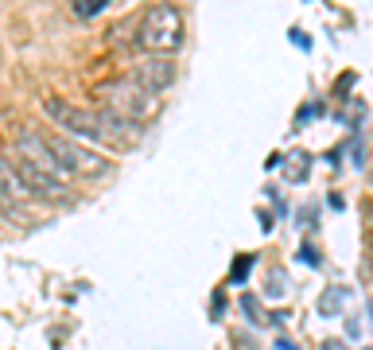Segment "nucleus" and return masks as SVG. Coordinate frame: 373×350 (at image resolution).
Segmentation results:
<instances>
[{"instance_id": "nucleus-1", "label": "nucleus", "mask_w": 373, "mask_h": 350, "mask_svg": "<svg viewBox=\"0 0 373 350\" xmlns=\"http://www.w3.org/2000/svg\"><path fill=\"white\" fill-rule=\"evenodd\" d=\"M136 43L152 55H171L183 43V16L171 4H152L140 16V27H136Z\"/></svg>"}, {"instance_id": "nucleus-2", "label": "nucleus", "mask_w": 373, "mask_h": 350, "mask_svg": "<svg viewBox=\"0 0 373 350\" xmlns=\"http://www.w3.org/2000/svg\"><path fill=\"white\" fill-rule=\"evenodd\" d=\"M43 113H47L63 133L78 136V141H109L105 113H101V109H82V105H70V101H63V98H47L43 101Z\"/></svg>"}, {"instance_id": "nucleus-3", "label": "nucleus", "mask_w": 373, "mask_h": 350, "mask_svg": "<svg viewBox=\"0 0 373 350\" xmlns=\"http://www.w3.org/2000/svg\"><path fill=\"white\" fill-rule=\"evenodd\" d=\"M43 141L51 144V152L58 156V164L67 167V175H101L105 171V160L98 156V152H90V148H82V144L74 141V136H63V133H47Z\"/></svg>"}, {"instance_id": "nucleus-4", "label": "nucleus", "mask_w": 373, "mask_h": 350, "mask_svg": "<svg viewBox=\"0 0 373 350\" xmlns=\"http://www.w3.org/2000/svg\"><path fill=\"white\" fill-rule=\"evenodd\" d=\"M109 109L129 117L133 125H140V121H148V117L159 113V101H156V93H148L144 86L129 82V86H113V90H109Z\"/></svg>"}, {"instance_id": "nucleus-5", "label": "nucleus", "mask_w": 373, "mask_h": 350, "mask_svg": "<svg viewBox=\"0 0 373 350\" xmlns=\"http://www.w3.org/2000/svg\"><path fill=\"white\" fill-rule=\"evenodd\" d=\"M133 82H136V86H144L148 93L167 90V86L175 82V63H171V58H164V55H148V58H140V63L133 67Z\"/></svg>"}, {"instance_id": "nucleus-6", "label": "nucleus", "mask_w": 373, "mask_h": 350, "mask_svg": "<svg viewBox=\"0 0 373 350\" xmlns=\"http://www.w3.org/2000/svg\"><path fill=\"white\" fill-rule=\"evenodd\" d=\"M32 199V187L24 183V175L16 171V164H12V156H4L0 152V202H4V210L20 207V202Z\"/></svg>"}, {"instance_id": "nucleus-7", "label": "nucleus", "mask_w": 373, "mask_h": 350, "mask_svg": "<svg viewBox=\"0 0 373 350\" xmlns=\"http://www.w3.org/2000/svg\"><path fill=\"white\" fill-rule=\"evenodd\" d=\"M109 8V0H74V12L82 20H93L98 12H105Z\"/></svg>"}, {"instance_id": "nucleus-8", "label": "nucleus", "mask_w": 373, "mask_h": 350, "mask_svg": "<svg viewBox=\"0 0 373 350\" xmlns=\"http://www.w3.org/2000/svg\"><path fill=\"white\" fill-rule=\"evenodd\" d=\"M339 308H342V288H327L323 300H319V311H323V316H334Z\"/></svg>"}, {"instance_id": "nucleus-9", "label": "nucleus", "mask_w": 373, "mask_h": 350, "mask_svg": "<svg viewBox=\"0 0 373 350\" xmlns=\"http://www.w3.org/2000/svg\"><path fill=\"white\" fill-rule=\"evenodd\" d=\"M299 261H303V265H311V268H315V265H319V253L311 249V245H303V253H299Z\"/></svg>"}, {"instance_id": "nucleus-10", "label": "nucleus", "mask_w": 373, "mask_h": 350, "mask_svg": "<svg viewBox=\"0 0 373 350\" xmlns=\"http://www.w3.org/2000/svg\"><path fill=\"white\" fill-rule=\"evenodd\" d=\"M245 268H253V257H241L237 265H233V280H241V276H245Z\"/></svg>"}, {"instance_id": "nucleus-11", "label": "nucleus", "mask_w": 373, "mask_h": 350, "mask_svg": "<svg viewBox=\"0 0 373 350\" xmlns=\"http://www.w3.org/2000/svg\"><path fill=\"white\" fill-rule=\"evenodd\" d=\"M323 350H346V346H342V342H327Z\"/></svg>"}, {"instance_id": "nucleus-12", "label": "nucleus", "mask_w": 373, "mask_h": 350, "mask_svg": "<svg viewBox=\"0 0 373 350\" xmlns=\"http://www.w3.org/2000/svg\"><path fill=\"white\" fill-rule=\"evenodd\" d=\"M280 350H296V346H292V342H288V339H284V342H280Z\"/></svg>"}]
</instances>
